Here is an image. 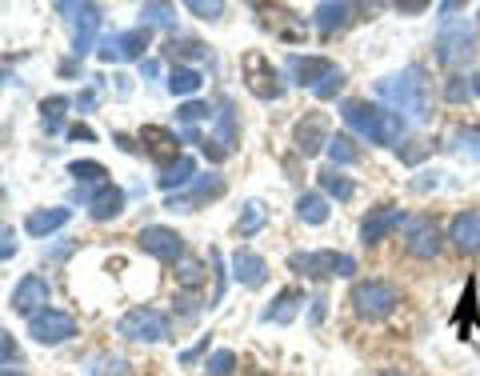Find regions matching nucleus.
<instances>
[{
	"label": "nucleus",
	"mask_w": 480,
	"mask_h": 376,
	"mask_svg": "<svg viewBox=\"0 0 480 376\" xmlns=\"http://www.w3.org/2000/svg\"><path fill=\"white\" fill-rule=\"evenodd\" d=\"M116 332L124 336V340H136V344H156L168 336V320H164V312L148 308V304H136V308H128L124 316L116 320Z\"/></svg>",
	"instance_id": "nucleus-5"
},
{
	"label": "nucleus",
	"mask_w": 480,
	"mask_h": 376,
	"mask_svg": "<svg viewBox=\"0 0 480 376\" xmlns=\"http://www.w3.org/2000/svg\"><path fill=\"white\" fill-rule=\"evenodd\" d=\"M404 252L412 260H432L440 252V228L432 216H412L404 224Z\"/></svg>",
	"instance_id": "nucleus-7"
},
{
	"label": "nucleus",
	"mask_w": 480,
	"mask_h": 376,
	"mask_svg": "<svg viewBox=\"0 0 480 376\" xmlns=\"http://www.w3.org/2000/svg\"><path fill=\"white\" fill-rule=\"evenodd\" d=\"M200 84H204V76H200L196 68H176L172 76H168L172 96H192V92H200Z\"/></svg>",
	"instance_id": "nucleus-32"
},
{
	"label": "nucleus",
	"mask_w": 480,
	"mask_h": 376,
	"mask_svg": "<svg viewBox=\"0 0 480 376\" xmlns=\"http://www.w3.org/2000/svg\"><path fill=\"white\" fill-rule=\"evenodd\" d=\"M20 360V352H16V340L8 332H0V364H16Z\"/></svg>",
	"instance_id": "nucleus-45"
},
{
	"label": "nucleus",
	"mask_w": 480,
	"mask_h": 376,
	"mask_svg": "<svg viewBox=\"0 0 480 376\" xmlns=\"http://www.w3.org/2000/svg\"><path fill=\"white\" fill-rule=\"evenodd\" d=\"M380 376H404V372H396V368H384V372Z\"/></svg>",
	"instance_id": "nucleus-51"
},
{
	"label": "nucleus",
	"mask_w": 480,
	"mask_h": 376,
	"mask_svg": "<svg viewBox=\"0 0 480 376\" xmlns=\"http://www.w3.org/2000/svg\"><path fill=\"white\" fill-rule=\"evenodd\" d=\"M296 216H300L304 224H324L328 220V200L320 196V192H300V200H296Z\"/></svg>",
	"instance_id": "nucleus-29"
},
{
	"label": "nucleus",
	"mask_w": 480,
	"mask_h": 376,
	"mask_svg": "<svg viewBox=\"0 0 480 376\" xmlns=\"http://www.w3.org/2000/svg\"><path fill=\"white\" fill-rule=\"evenodd\" d=\"M348 304L360 320H384L388 312H396L400 288L392 284V280H360V284L352 288Z\"/></svg>",
	"instance_id": "nucleus-3"
},
{
	"label": "nucleus",
	"mask_w": 480,
	"mask_h": 376,
	"mask_svg": "<svg viewBox=\"0 0 480 376\" xmlns=\"http://www.w3.org/2000/svg\"><path fill=\"white\" fill-rule=\"evenodd\" d=\"M28 336L36 344H64L68 336H76V320L60 308H44L28 320Z\"/></svg>",
	"instance_id": "nucleus-8"
},
{
	"label": "nucleus",
	"mask_w": 480,
	"mask_h": 376,
	"mask_svg": "<svg viewBox=\"0 0 480 376\" xmlns=\"http://www.w3.org/2000/svg\"><path fill=\"white\" fill-rule=\"evenodd\" d=\"M16 256V228L0 224V260H12Z\"/></svg>",
	"instance_id": "nucleus-41"
},
{
	"label": "nucleus",
	"mask_w": 480,
	"mask_h": 376,
	"mask_svg": "<svg viewBox=\"0 0 480 376\" xmlns=\"http://www.w3.org/2000/svg\"><path fill=\"white\" fill-rule=\"evenodd\" d=\"M140 16H148L152 24H168V20H172V8H168V4H144Z\"/></svg>",
	"instance_id": "nucleus-44"
},
{
	"label": "nucleus",
	"mask_w": 480,
	"mask_h": 376,
	"mask_svg": "<svg viewBox=\"0 0 480 376\" xmlns=\"http://www.w3.org/2000/svg\"><path fill=\"white\" fill-rule=\"evenodd\" d=\"M68 176L80 184V188H88V184H96V188H108V172H104V164H96V160H72Z\"/></svg>",
	"instance_id": "nucleus-27"
},
{
	"label": "nucleus",
	"mask_w": 480,
	"mask_h": 376,
	"mask_svg": "<svg viewBox=\"0 0 480 376\" xmlns=\"http://www.w3.org/2000/svg\"><path fill=\"white\" fill-rule=\"evenodd\" d=\"M208 376H232V368H236V352H228V348H220V352H212V360H208Z\"/></svg>",
	"instance_id": "nucleus-36"
},
{
	"label": "nucleus",
	"mask_w": 480,
	"mask_h": 376,
	"mask_svg": "<svg viewBox=\"0 0 480 376\" xmlns=\"http://www.w3.org/2000/svg\"><path fill=\"white\" fill-rule=\"evenodd\" d=\"M48 300H52V284H48L40 272H28V276L12 288V312H20V316H28V320L36 316V312H44Z\"/></svg>",
	"instance_id": "nucleus-9"
},
{
	"label": "nucleus",
	"mask_w": 480,
	"mask_h": 376,
	"mask_svg": "<svg viewBox=\"0 0 480 376\" xmlns=\"http://www.w3.org/2000/svg\"><path fill=\"white\" fill-rule=\"evenodd\" d=\"M88 376H128V360L124 356H96Z\"/></svg>",
	"instance_id": "nucleus-35"
},
{
	"label": "nucleus",
	"mask_w": 480,
	"mask_h": 376,
	"mask_svg": "<svg viewBox=\"0 0 480 376\" xmlns=\"http://www.w3.org/2000/svg\"><path fill=\"white\" fill-rule=\"evenodd\" d=\"M468 48H472V28L468 24H448V28L436 36V64L456 68V64H464Z\"/></svg>",
	"instance_id": "nucleus-13"
},
{
	"label": "nucleus",
	"mask_w": 480,
	"mask_h": 376,
	"mask_svg": "<svg viewBox=\"0 0 480 376\" xmlns=\"http://www.w3.org/2000/svg\"><path fill=\"white\" fill-rule=\"evenodd\" d=\"M232 276H236L244 288H264L268 264H264V256H256L252 248H236V252H232Z\"/></svg>",
	"instance_id": "nucleus-18"
},
{
	"label": "nucleus",
	"mask_w": 480,
	"mask_h": 376,
	"mask_svg": "<svg viewBox=\"0 0 480 376\" xmlns=\"http://www.w3.org/2000/svg\"><path fill=\"white\" fill-rule=\"evenodd\" d=\"M448 148L464 160H480V128H456L448 136Z\"/></svg>",
	"instance_id": "nucleus-30"
},
{
	"label": "nucleus",
	"mask_w": 480,
	"mask_h": 376,
	"mask_svg": "<svg viewBox=\"0 0 480 376\" xmlns=\"http://www.w3.org/2000/svg\"><path fill=\"white\" fill-rule=\"evenodd\" d=\"M352 12H356L352 4H332V0H328V4H316V12H312V24H316L324 36H332V32H340L344 24L352 20Z\"/></svg>",
	"instance_id": "nucleus-22"
},
{
	"label": "nucleus",
	"mask_w": 480,
	"mask_h": 376,
	"mask_svg": "<svg viewBox=\"0 0 480 376\" xmlns=\"http://www.w3.org/2000/svg\"><path fill=\"white\" fill-rule=\"evenodd\" d=\"M304 304V292L300 288H284V292L272 300V308H264V320L268 324H292L296 320V308Z\"/></svg>",
	"instance_id": "nucleus-23"
},
{
	"label": "nucleus",
	"mask_w": 480,
	"mask_h": 376,
	"mask_svg": "<svg viewBox=\"0 0 480 376\" xmlns=\"http://www.w3.org/2000/svg\"><path fill=\"white\" fill-rule=\"evenodd\" d=\"M400 224H408V216H404V208H396V204H380V208H372V212L360 220V244H380L384 236H392V232L400 228Z\"/></svg>",
	"instance_id": "nucleus-11"
},
{
	"label": "nucleus",
	"mask_w": 480,
	"mask_h": 376,
	"mask_svg": "<svg viewBox=\"0 0 480 376\" xmlns=\"http://www.w3.org/2000/svg\"><path fill=\"white\" fill-rule=\"evenodd\" d=\"M76 104H80V108H92V104H96V88H88V92H84V96H80V100H76Z\"/></svg>",
	"instance_id": "nucleus-48"
},
{
	"label": "nucleus",
	"mask_w": 480,
	"mask_h": 376,
	"mask_svg": "<svg viewBox=\"0 0 480 376\" xmlns=\"http://www.w3.org/2000/svg\"><path fill=\"white\" fill-rule=\"evenodd\" d=\"M296 148L304 156H316L320 148H328V128H324V116H308L296 124Z\"/></svg>",
	"instance_id": "nucleus-20"
},
{
	"label": "nucleus",
	"mask_w": 480,
	"mask_h": 376,
	"mask_svg": "<svg viewBox=\"0 0 480 376\" xmlns=\"http://www.w3.org/2000/svg\"><path fill=\"white\" fill-rule=\"evenodd\" d=\"M264 224H268V208H264V200H244V208H240V220H236L240 236H256Z\"/></svg>",
	"instance_id": "nucleus-26"
},
{
	"label": "nucleus",
	"mask_w": 480,
	"mask_h": 376,
	"mask_svg": "<svg viewBox=\"0 0 480 376\" xmlns=\"http://www.w3.org/2000/svg\"><path fill=\"white\" fill-rule=\"evenodd\" d=\"M64 108H68V100H64V96H52V100H44V104H40V112H44V116H40V124H44L48 132H60Z\"/></svg>",
	"instance_id": "nucleus-34"
},
{
	"label": "nucleus",
	"mask_w": 480,
	"mask_h": 376,
	"mask_svg": "<svg viewBox=\"0 0 480 376\" xmlns=\"http://www.w3.org/2000/svg\"><path fill=\"white\" fill-rule=\"evenodd\" d=\"M340 116L356 136H364L368 144H384V148H392L408 128L404 116H396L392 108H380V104H368V100H348L340 108Z\"/></svg>",
	"instance_id": "nucleus-2"
},
{
	"label": "nucleus",
	"mask_w": 480,
	"mask_h": 376,
	"mask_svg": "<svg viewBox=\"0 0 480 376\" xmlns=\"http://www.w3.org/2000/svg\"><path fill=\"white\" fill-rule=\"evenodd\" d=\"M420 8H428L424 0H412V4H400V12H420Z\"/></svg>",
	"instance_id": "nucleus-49"
},
{
	"label": "nucleus",
	"mask_w": 480,
	"mask_h": 376,
	"mask_svg": "<svg viewBox=\"0 0 480 376\" xmlns=\"http://www.w3.org/2000/svg\"><path fill=\"white\" fill-rule=\"evenodd\" d=\"M140 248L148 256H156V260H180L184 256V236L176 228H164V224H148V228H140Z\"/></svg>",
	"instance_id": "nucleus-12"
},
{
	"label": "nucleus",
	"mask_w": 480,
	"mask_h": 376,
	"mask_svg": "<svg viewBox=\"0 0 480 376\" xmlns=\"http://www.w3.org/2000/svg\"><path fill=\"white\" fill-rule=\"evenodd\" d=\"M68 136H72V140H92V128H84V124H72V128H68Z\"/></svg>",
	"instance_id": "nucleus-46"
},
{
	"label": "nucleus",
	"mask_w": 480,
	"mask_h": 376,
	"mask_svg": "<svg viewBox=\"0 0 480 376\" xmlns=\"http://www.w3.org/2000/svg\"><path fill=\"white\" fill-rule=\"evenodd\" d=\"M192 176H196V160L176 156L172 164L164 168V176H160V188H184V184H192Z\"/></svg>",
	"instance_id": "nucleus-28"
},
{
	"label": "nucleus",
	"mask_w": 480,
	"mask_h": 376,
	"mask_svg": "<svg viewBox=\"0 0 480 376\" xmlns=\"http://www.w3.org/2000/svg\"><path fill=\"white\" fill-rule=\"evenodd\" d=\"M472 80V96H480V72H476V76H468Z\"/></svg>",
	"instance_id": "nucleus-50"
},
{
	"label": "nucleus",
	"mask_w": 480,
	"mask_h": 376,
	"mask_svg": "<svg viewBox=\"0 0 480 376\" xmlns=\"http://www.w3.org/2000/svg\"><path fill=\"white\" fill-rule=\"evenodd\" d=\"M176 276H180L184 288H196L200 280H204V268H200L196 260H180V272H176Z\"/></svg>",
	"instance_id": "nucleus-40"
},
{
	"label": "nucleus",
	"mask_w": 480,
	"mask_h": 376,
	"mask_svg": "<svg viewBox=\"0 0 480 376\" xmlns=\"http://www.w3.org/2000/svg\"><path fill=\"white\" fill-rule=\"evenodd\" d=\"M448 240L460 256H480V212L468 208V212H456L452 224H448Z\"/></svg>",
	"instance_id": "nucleus-14"
},
{
	"label": "nucleus",
	"mask_w": 480,
	"mask_h": 376,
	"mask_svg": "<svg viewBox=\"0 0 480 376\" xmlns=\"http://www.w3.org/2000/svg\"><path fill=\"white\" fill-rule=\"evenodd\" d=\"M188 12L204 16V20H216V16L224 12V4H220V0H212V4H204V0H188Z\"/></svg>",
	"instance_id": "nucleus-42"
},
{
	"label": "nucleus",
	"mask_w": 480,
	"mask_h": 376,
	"mask_svg": "<svg viewBox=\"0 0 480 376\" xmlns=\"http://www.w3.org/2000/svg\"><path fill=\"white\" fill-rule=\"evenodd\" d=\"M140 140L148 144V152L156 160H176V132H168V128H156V124L140 128Z\"/></svg>",
	"instance_id": "nucleus-24"
},
{
	"label": "nucleus",
	"mask_w": 480,
	"mask_h": 376,
	"mask_svg": "<svg viewBox=\"0 0 480 376\" xmlns=\"http://www.w3.org/2000/svg\"><path fill=\"white\" fill-rule=\"evenodd\" d=\"M328 156H332V168H344V164H356L360 152L352 148L348 136H328Z\"/></svg>",
	"instance_id": "nucleus-33"
},
{
	"label": "nucleus",
	"mask_w": 480,
	"mask_h": 376,
	"mask_svg": "<svg viewBox=\"0 0 480 376\" xmlns=\"http://www.w3.org/2000/svg\"><path fill=\"white\" fill-rule=\"evenodd\" d=\"M176 56H184V60H200V56H208L204 44H196V40H180V44H172Z\"/></svg>",
	"instance_id": "nucleus-43"
},
{
	"label": "nucleus",
	"mask_w": 480,
	"mask_h": 376,
	"mask_svg": "<svg viewBox=\"0 0 480 376\" xmlns=\"http://www.w3.org/2000/svg\"><path fill=\"white\" fill-rule=\"evenodd\" d=\"M376 96L388 104L396 116H412V120H428L432 104H428V80H424L420 64H408L396 76L376 80Z\"/></svg>",
	"instance_id": "nucleus-1"
},
{
	"label": "nucleus",
	"mask_w": 480,
	"mask_h": 376,
	"mask_svg": "<svg viewBox=\"0 0 480 376\" xmlns=\"http://www.w3.org/2000/svg\"><path fill=\"white\" fill-rule=\"evenodd\" d=\"M144 48H148V24L104 36L100 40V60H144Z\"/></svg>",
	"instance_id": "nucleus-10"
},
{
	"label": "nucleus",
	"mask_w": 480,
	"mask_h": 376,
	"mask_svg": "<svg viewBox=\"0 0 480 376\" xmlns=\"http://www.w3.org/2000/svg\"><path fill=\"white\" fill-rule=\"evenodd\" d=\"M72 216V208H40V212H28V220H24V232L28 236H48V232L64 228Z\"/></svg>",
	"instance_id": "nucleus-21"
},
{
	"label": "nucleus",
	"mask_w": 480,
	"mask_h": 376,
	"mask_svg": "<svg viewBox=\"0 0 480 376\" xmlns=\"http://www.w3.org/2000/svg\"><path fill=\"white\" fill-rule=\"evenodd\" d=\"M292 272L312 280H328V276H352L356 272V260L344 252H332V248H320V252H292L288 256Z\"/></svg>",
	"instance_id": "nucleus-4"
},
{
	"label": "nucleus",
	"mask_w": 480,
	"mask_h": 376,
	"mask_svg": "<svg viewBox=\"0 0 480 376\" xmlns=\"http://www.w3.org/2000/svg\"><path fill=\"white\" fill-rule=\"evenodd\" d=\"M320 188H324L328 196H336V200H352V192H356L340 168H320Z\"/></svg>",
	"instance_id": "nucleus-31"
},
{
	"label": "nucleus",
	"mask_w": 480,
	"mask_h": 376,
	"mask_svg": "<svg viewBox=\"0 0 480 376\" xmlns=\"http://www.w3.org/2000/svg\"><path fill=\"white\" fill-rule=\"evenodd\" d=\"M220 192H224V180H220L216 172H208L204 180L192 184L188 196H168V208H180V212H192V208H196L200 200H212V196H220Z\"/></svg>",
	"instance_id": "nucleus-19"
},
{
	"label": "nucleus",
	"mask_w": 480,
	"mask_h": 376,
	"mask_svg": "<svg viewBox=\"0 0 480 376\" xmlns=\"http://www.w3.org/2000/svg\"><path fill=\"white\" fill-rule=\"evenodd\" d=\"M204 348H208V340H200V344H196V348H188V352H184V356H180V360H184V364H188V360H196V356H200V352H204Z\"/></svg>",
	"instance_id": "nucleus-47"
},
{
	"label": "nucleus",
	"mask_w": 480,
	"mask_h": 376,
	"mask_svg": "<svg viewBox=\"0 0 480 376\" xmlns=\"http://www.w3.org/2000/svg\"><path fill=\"white\" fill-rule=\"evenodd\" d=\"M176 116H180L184 124H196V120L212 116V108H208V104H200V100H188V104H180V108H176Z\"/></svg>",
	"instance_id": "nucleus-37"
},
{
	"label": "nucleus",
	"mask_w": 480,
	"mask_h": 376,
	"mask_svg": "<svg viewBox=\"0 0 480 376\" xmlns=\"http://www.w3.org/2000/svg\"><path fill=\"white\" fill-rule=\"evenodd\" d=\"M72 12H76V24H72V52L84 56V52H92V36H96V28H100V8L72 4Z\"/></svg>",
	"instance_id": "nucleus-17"
},
{
	"label": "nucleus",
	"mask_w": 480,
	"mask_h": 376,
	"mask_svg": "<svg viewBox=\"0 0 480 376\" xmlns=\"http://www.w3.org/2000/svg\"><path fill=\"white\" fill-rule=\"evenodd\" d=\"M340 88H344V72H340V68H332V72H328V76L316 84V96H320V100H328V96H336Z\"/></svg>",
	"instance_id": "nucleus-38"
},
{
	"label": "nucleus",
	"mask_w": 480,
	"mask_h": 376,
	"mask_svg": "<svg viewBox=\"0 0 480 376\" xmlns=\"http://www.w3.org/2000/svg\"><path fill=\"white\" fill-rule=\"evenodd\" d=\"M0 200H4V196H0Z\"/></svg>",
	"instance_id": "nucleus-52"
},
{
	"label": "nucleus",
	"mask_w": 480,
	"mask_h": 376,
	"mask_svg": "<svg viewBox=\"0 0 480 376\" xmlns=\"http://www.w3.org/2000/svg\"><path fill=\"white\" fill-rule=\"evenodd\" d=\"M88 208H92V220H112V216L124 212V192L120 188H100L92 200H88Z\"/></svg>",
	"instance_id": "nucleus-25"
},
{
	"label": "nucleus",
	"mask_w": 480,
	"mask_h": 376,
	"mask_svg": "<svg viewBox=\"0 0 480 376\" xmlns=\"http://www.w3.org/2000/svg\"><path fill=\"white\" fill-rule=\"evenodd\" d=\"M244 84H248V92L260 96V100H280V92H284L280 72L272 68V60L260 48H252V52L244 56Z\"/></svg>",
	"instance_id": "nucleus-6"
},
{
	"label": "nucleus",
	"mask_w": 480,
	"mask_h": 376,
	"mask_svg": "<svg viewBox=\"0 0 480 376\" xmlns=\"http://www.w3.org/2000/svg\"><path fill=\"white\" fill-rule=\"evenodd\" d=\"M444 96H448V100H452V104L468 100V96H472V80H464V76H452V80H448V88H444Z\"/></svg>",
	"instance_id": "nucleus-39"
},
{
	"label": "nucleus",
	"mask_w": 480,
	"mask_h": 376,
	"mask_svg": "<svg viewBox=\"0 0 480 376\" xmlns=\"http://www.w3.org/2000/svg\"><path fill=\"white\" fill-rule=\"evenodd\" d=\"M336 64L328 60V56H288V64H284V72L292 76V84H300V88H312L316 92V84L332 72Z\"/></svg>",
	"instance_id": "nucleus-15"
},
{
	"label": "nucleus",
	"mask_w": 480,
	"mask_h": 376,
	"mask_svg": "<svg viewBox=\"0 0 480 376\" xmlns=\"http://www.w3.org/2000/svg\"><path fill=\"white\" fill-rule=\"evenodd\" d=\"M232 148H236V116H232V104H220V112H216V136L204 140V152L212 160H224L232 156Z\"/></svg>",
	"instance_id": "nucleus-16"
}]
</instances>
